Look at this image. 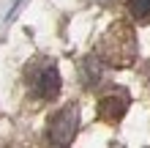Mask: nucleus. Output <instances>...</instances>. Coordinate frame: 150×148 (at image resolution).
<instances>
[{"label":"nucleus","instance_id":"nucleus-3","mask_svg":"<svg viewBox=\"0 0 150 148\" xmlns=\"http://www.w3.org/2000/svg\"><path fill=\"white\" fill-rule=\"evenodd\" d=\"M76 129H79V110L74 107V104H68V107L57 110L55 115L49 118V124H47L49 143H55V145H68V143L74 140Z\"/></svg>","mask_w":150,"mask_h":148},{"label":"nucleus","instance_id":"nucleus-6","mask_svg":"<svg viewBox=\"0 0 150 148\" xmlns=\"http://www.w3.org/2000/svg\"><path fill=\"white\" fill-rule=\"evenodd\" d=\"M126 6L137 22H150V0H126Z\"/></svg>","mask_w":150,"mask_h":148},{"label":"nucleus","instance_id":"nucleus-4","mask_svg":"<svg viewBox=\"0 0 150 148\" xmlns=\"http://www.w3.org/2000/svg\"><path fill=\"white\" fill-rule=\"evenodd\" d=\"M131 104V96L126 88H109L104 96L98 99V118L104 121V124H117V121H123V115H126Z\"/></svg>","mask_w":150,"mask_h":148},{"label":"nucleus","instance_id":"nucleus-2","mask_svg":"<svg viewBox=\"0 0 150 148\" xmlns=\"http://www.w3.org/2000/svg\"><path fill=\"white\" fill-rule=\"evenodd\" d=\"M25 80L38 99H55L60 93V71H57V63L49 58L33 60L25 71Z\"/></svg>","mask_w":150,"mask_h":148},{"label":"nucleus","instance_id":"nucleus-5","mask_svg":"<svg viewBox=\"0 0 150 148\" xmlns=\"http://www.w3.org/2000/svg\"><path fill=\"white\" fill-rule=\"evenodd\" d=\"M101 63H104V60L96 58V55H90V58L82 60V69H79V71H82V80H85L87 88H93V85L101 80Z\"/></svg>","mask_w":150,"mask_h":148},{"label":"nucleus","instance_id":"nucleus-1","mask_svg":"<svg viewBox=\"0 0 150 148\" xmlns=\"http://www.w3.org/2000/svg\"><path fill=\"white\" fill-rule=\"evenodd\" d=\"M98 58L109 66H128L137 58V36L126 22H112L98 41Z\"/></svg>","mask_w":150,"mask_h":148}]
</instances>
